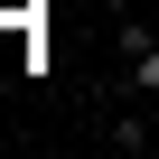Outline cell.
I'll use <instances>...</instances> for the list:
<instances>
[{"instance_id": "6da1fadb", "label": "cell", "mask_w": 159, "mask_h": 159, "mask_svg": "<svg viewBox=\"0 0 159 159\" xmlns=\"http://www.w3.org/2000/svg\"><path fill=\"white\" fill-rule=\"evenodd\" d=\"M122 94L131 103H159V19H122Z\"/></svg>"}, {"instance_id": "7a4b0ae2", "label": "cell", "mask_w": 159, "mask_h": 159, "mask_svg": "<svg viewBox=\"0 0 159 159\" xmlns=\"http://www.w3.org/2000/svg\"><path fill=\"white\" fill-rule=\"evenodd\" d=\"M103 140H112V150H159V112H112Z\"/></svg>"}]
</instances>
